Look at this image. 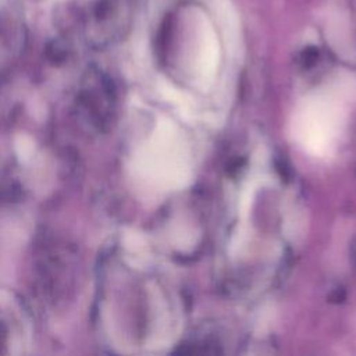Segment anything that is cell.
<instances>
[{"label":"cell","mask_w":356,"mask_h":356,"mask_svg":"<svg viewBox=\"0 0 356 356\" xmlns=\"http://www.w3.org/2000/svg\"><path fill=\"white\" fill-rule=\"evenodd\" d=\"M189 149L181 132L168 121L157 128L146 153L150 175L163 186L182 188L191 181Z\"/></svg>","instance_id":"7a4b0ae2"},{"label":"cell","mask_w":356,"mask_h":356,"mask_svg":"<svg viewBox=\"0 0 356 356\" xmlns=\"http://www.w3.org/2000/svg\"><path fill=\"white\" fill-rule=\"evenodd\" d=\"M346 120L345 103L339 88L307 95L296 107L292 135L309 154H331L339 140Z\"/></svg>","instance_id":"6da1fadb"},{"label":"cell","mask_w":356,"mask_h":356,"mask_svg":"<svg viewBox=\"0 0 356 356\" xmlns=\"http://www.w3.org/2000/svg\"><path fill=\"white\" fill-rule=\"evenodd\" d=\"M218 64V42L211 25L204 21L202 28L200 47L197 56V76L203 85H209L216 74Z\"/></svg>","instance_id":"3957f363"}]
</instances>
